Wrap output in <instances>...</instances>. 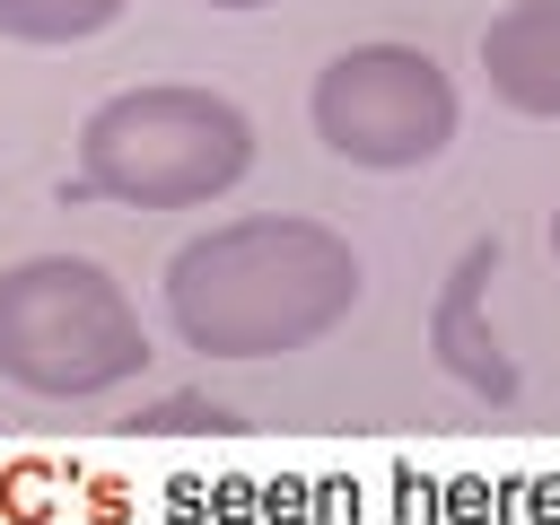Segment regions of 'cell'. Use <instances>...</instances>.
Instances as JSON below:
<instances>
[{
    "mask_svg": "<svg viewBox=\"0 0 560 525\" xmlns=\"http://www.w3.org/2000/svg\"><path fill=\"white\" fill-rule=\"evenodd\" d=\"M490 280H499V245H464L438 306H429V350L455 385H472L481 402H516V359L490 332Z\"/></svg>",
    "mask_w": 560,
    "mask_h": 525,
    "instance_id": "5b68a950",
    "label": "cell"
},
{
    "mask_svg": "<svg viewBox=\"0 0 560 525\" xmlns=\"http://www.w3.org/2000/svg\"><path fill=\"white\" fill-rule=\"evenodd\" d=\"M490 96L525 122H560V0H508L481 26Z\"/></svg>",
    "mask_w": 560,
    "mask_h": 525,
    "instance_id": "8992f818",
    "label": "cell"
},
{
    "mask_svg": "<svg viewBox=\"0 0 560 525\" xmlns=\"http://www.w3.org/2000/svg\"><path fill=\"white\" fill-rule=\"evenodd\" d=\"M254 166V122L219 88L149 79L105 96L79 122V192L122 210H201L228 201Z\"/></svg>",
    "mask_w": 560,
    "mask_h": 525,
    "instance_id": "7a4b0ae2",
    "label": "cell"
},
{
    "mask_svg": "<svg viewBox=\"0 0 560 525\" xmlns=\"http://www.w3.org/2000/svg\"><path fill=\"white\" fill-rule=\"evenodd\" d=\"M368 262L341 228L298 210H245L175 245L166 262V324L201 359H289L350 324Z\"/></svg>",
    "mask_w": 560,
    "mask_h": 525,
    "instance_id": "6da1fadb",
    "label": "cell"
},
{
    "mask_svg": "<svg viewBox=\"0 0 560 525\" xmlns=\"http://www.w3.org/2000/svg\"><path fill=\"white\" fill-rule=\"evenodd\" d=\"M551 262H560V210H551Z\"/></svg>",
    "mask_w": 560,
    "mask_h": 525,
    "instance_id": "30bf717a",
    "label": "cell"
},
{
    "mask_svg": "<svg viewBox=\"0 0 560 525\" xmlns=\"http://www.w3.org/2000/svg\"><path fill=\"white\" fill-rule=\"evenodd\" d=\"M149 368L131 289L88 254H26L0 271V376L35 402H88Z\"/></svg>",
    "mask_w": 560,
    "mask_h": 525,
    "instance_id": "3957f363",
    "label": "cell"
},
{
    "mask_svg": "<svg viewBox=\"0 0 560 525\" xmlns=\"http://www.w3.org/2000/svg\"><path fill=\"white\" fill-rule=\"evenodd\" d=\"M201 9H280V0H201Z\"/></svg>",
    "mask_w": 560,
    "mask_h": 525,
    "instance_id": "9c48e42d",
    "label": "cell"
},
{
    "mask_svg": "<svg viewBox=\"0 0 560 525\" xmlns=\"http://www.w3.org/2000/svg\"><path fill=\"white\" fill-rule=\"evenodd\" d=\"M131 0H0V35L9 44H88L122 18Z\"/></svg>",
    "mask_w": 560,
    "mask_h": 525,
    "instance_id": "52a82bcc",
    "label": "cell"
},
{
    "mask_svg": "<svg viewBox=\"0 0 560 525\" xmlns=\"http://www.w3.org/2000/svg\"><path fill=\"white\" fill-rule=\"evenodd\" d=\"M315 140L341 158V166H368V175H411V166H438L464 131V96L446 79V61L429 44H350L315 70Z\"/></svg>",
    "mask_w": 560,
    "mask_h": 525,
    "instance_id": "277c9868",
    "label": "cell"
},
{
    "mask_svg": "<svg viewBox=\"0 0 560 525\" xmlns=\"http://www.w3.org/2000/svg\"><path fill=\"white\" fill-rule=\"evenodd\" d=\"M219 420H228V411H219V402H184V394H175V402H158V411H149V429H219Z\"/></svg>",
    "mask_w": 560,
    "mask_h": 525,
    "instance_id": "ba28073f",
    "label": "cell"
}]
</instances>
